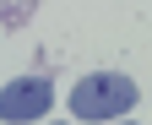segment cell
<instances>
[{"label": "cell", "instance_id": "cell-1", "mask_svg": "<svg viewBox=\"0 0 152 125\" xmlns=\"http://www.w3.org/2000/svg\"><path fill=\"white\" fill-rule=\"evenodd\" d=\"M130 103H136V82H130V76H120V71H92V76L76 82L71 114L76 120H103V125H114L120 114H130Z\"/></svg>", "mask_w": 152, "mask_h": 125}, {"label": "cell", "instance_id": "cell-2", "mask_svg": "<svg viewBox=\"0 0 152 125\" xmlns=\"http://www.w3.org/2000/svg\"><path fill=\"white\" fill-rule=\"evenodd\" d=\"M54 109V82L49 76H16L0 87V120L6 125H27V120H44Z\"/></svg>", "mask_w": 152, "mask_h": 125}]
</instances>
